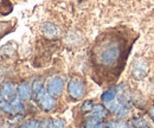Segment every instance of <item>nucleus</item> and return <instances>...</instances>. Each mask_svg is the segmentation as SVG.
Segmentation results:
<instances>
[{
	"label": "nucleus",
	"instance_id": "20e7f679",
	"mask_svg": "<svg viewBox=\"0 0 154 128\" xmlns=\"http://www.w3.org/2000/svg\"><path fill=\"white\" fill-rule=\"evenodd\" d=\"M36 97H37V100H38L42 109L45 110V111L51 110L55 107V105H56L54 96H51L50 94H48V92H46L45 89H42V90L36 95Z\"/></svg>",
	"mask_w": 154,
	"mask_h": 128
},
{
	"label": "nucleus",
	"instance_id": "1a4fd4ad",
	"mask_svg": "<svg viewBox=\"0 0 154 128\" xmlns=\"http://www.w3.org/2000/svg\"><path fill=\"white\" fill-rule=\"evenodd\" d=\"M115 96H116V89L115 88H112V89H109V90H107V92H104L102 94L101 100L103 102H106V103H109V102L114 101Z\"/></svg>",
	"mask_w": 154,
	"mask_h": 128
},
{
	"label": "nucleus",
	"instance_id": "7ed1b4c3",
	"mask_svg": "<svg viewBox=\"0 0 154 128\" xmlns=\"http://www.w3.org/2000/svg\"><path fill=\"white\" fill-rule=\"evenodd\" d=\"M63 87H64V80L59 76H55L48 81L46 92L51 96H58L63 92Z\"/></svg>",
	"mask_w": 154,
	"mask_h": 128
},
{
	"label": "nucleus",
	"instance_id": "6ab92c4d",
	"mask_svg": "<svg viewBox=\"0 0 154 128\" xmlns=\"http://www.w3.org/2000/svg\"><path fill=\"white\" fill-rule=\"evenodd\" d=\"M45 128H55V127H54V123H52V121H49V122L45 125Z\"/></svg>",
	"mask_w": 154,
	"mask_h": 128
},
{
	"label": "nucleus",
	"instance_id": "2eb2a0df",
	"mask_svg": "<svg viewBox=\"0 0 154 128\" xmlns=\"http://www.w3.org/2000/svg\"><path fill=\"white\" fill-rule=\"evenodd\" d=\"M93 107H94V105H93V102H91V101H85V102L82 105V111H83V113L91 111Z\"/></svg>",
	"mask_w": 154,
	"mask_h": 128
},
{
	"label": "nucleus",
	"instance_id": "ddd939ff",
	"mask_svg": "<svg viewBox=\"0 0 154 128\" xmlns=\"http://www.w3.org/2000/svg\"><path fill=\"white\" fill-rule=\"evenodd\" d=\"M11 106H12V113L14 114H18V113H23L24 111V105L21 103V101L19 100H14L11 102Z\"/></svg>",
	"mask_w": 154,
	"mask_h": 128
},
{
	"label": "nucleus",
	"instance_id": "f8f14e48",
	"mask_svg": "<svg viewBox=\"0 0 154 128\" xmlns=\"http://www.w3.org/2000/svg\"><path fill=\"white\" fill-rule=\"evenodd\" d=\"M132 126L134 128H147L148 127V123L145 119H141V117H134L132 120Z\"/></svg>",
	"mask_w": 154,
	"mask_h": 128
},
{
	"label": "nucleus",
	"instance_id": "f257e3e1",
	"mask_svg": "<svg viewBox=\"0 0 154 128\" xmlns=\"http://www.w3.org/2000/svg\"><path fill=\"white\" fill-rule=\"evenodd\" d=\"M137 37L127 26L108 29L97 37L90 50V64L98 84H110L119 78Z\"/></svg>",
	"mask_w": 154,
	"mask_h": 128
},
{
	"label": "nucleus",
	"instance_id": "6e6552de",
	"mask_svg": "<svg viewBox=\"0 0 154 128\" xmlns=\"http://www.w3.org/2000/svg\"><path fill=\"white\" fill-rule=\"evenodd\" d=\"M91 115H93V117H95V119L102 120V119L106 117V115H107V109H106L103 106H101V105H96V106H94L93 109H91Z\"/></svg>",
	"mask_w": 154,
	"mask_h": 128
},
{
	"label": "nucleus",
	"instance_id": "9d476101",
	"mask_svg": "<svg viewBox=\"0 0 154 128\" xmlns=\"http://www.w3.org/2000/svg\"><path fill=\"white\" fill-rule=\"evenodd\" d=\"M85 128H102V123H101V120L95 119V117H90L85 122Z\"/></svg>",
	"mask_w": 154,
	"mask_h": 128
},
{
	"label": "nucleus",
	"instance_id": "9b49d317",
	"mask_svg": "<svg viewBox=\"0 0 154 128\" xmlns=\"http://www.w3.org/2000/svg\"><path fill=\"white\" fill-rule=\"evenodd\" d=\"M0 110L2 111H6V113H12V106H11V102L5 100L1 95H0Z\"/></svg>",
	"mask_w": 154,
	"mask_h": 128
},
{
	"label": "nucleus",
	"instance_id": "dca6fc26",
	"mask_svg": "<svg viewBox=\"0 0 154 128\" xmlns=\"http://www.w3.org/2000/svg\"><path fill=\"white\" fill-rule=\"evenodd\" d=\"M20 128H40V122L32 120V121H30V122L25 123L24 126H21Z\"/></svg>",
	"mask_w": 154,
	"mask_h": 128
},
{
	"label": "nucleus",
	"instance_id": "39448f33",
	"mask_svg": "<svg viewBox=\"0 0 154 128\" xmlns=\"http://www.w3.org/2000/svg\"><path fill=\"white\" fill-rule=\"evenodd\" d=\"M0 95H1L5 100H7V101L12 102V101H14V100H16L17 89H16V88H14V86H13L12 83H10V82L4 83V84L1 86V88H0Z\"/></svg>",
	"mask_w": 154,
	"mask_h": 128
},
{
	"label": "nucleus",
	"instance_id": "f03ea898",
	"mask_svg": "<svg viewBox=\"0 0 154 128\" xmlns=\"http://www.w3.org/2000/svg\"><path fill=\"white\" fill-rule=\"evenodd\" d=\"M68 94L72 100L82 98L84 96V94H85V84H84V82L78 77L71 78L69 84H68Z\"/></svg>",
	"mask_w": 154,
	"mask_h": 128
},
{
	"label": "nucleus",
	"instance_id": "a211bd4d",
	"mask_svg": "<svg viewBox=\"0 0 154 128\" xmlns=\"http://www.w3.org/2000/svg\"><path fill=\"white\" fill-rule=\"evenodd\" d=\"M149 115H151V117L153 119V121H154V105L151 107V109H149Z\"/></svg>",
	"mask_w": 154,
	"mask_h": 128
},
{
	"label": "nucleus",
	"instance_id": "423d86ee",
	"mask_svg": "<svg viewBox=\"0 0 154 128\" xmlns=\"http://www.w3.org/2000/svg\"><path fill=\"white\" fill-rule=\"evenodd\" d=\"M31 94H32V90H31V88H30V86L27 84V83H25V82H23V83H20L19 86H18V88H17V95L19 96L20 100H29L30 97H31Z\"/></svg>",
	"mask_w": 154,
	"mask_h": 128
},
{
	"label": "nucleus",
	"instance_id": "4468645a",
	"mask_svg": "<svg viewBox=\"0 0 154 128\" xmlns=\"http://www.w3.org/2000/svg\"><path fill=\"white\" fill-rule=\"evenodd\" d=\"M145 73H146V69H142L141 63L135 64L134 69H133V75H134L136 78H141V77H142Z\"/></svg>",
	"mask_w": 154,
	"mask_h": 128
},
{
	"label": "nucleus",
	"instance_id": "0eeeda50",
	"mask_svg": "<svg viewBox=\"0 0 154 128\" xmlns=\"http://www.w3.org/2000/svg\"><path fill=\"white\" fill-rule=\"evenodd\" d=\"M42 31L45 36L48 37H55L58 35V27L56 25L51 24V23H45L42 26Z\"/></svg>",
	"mask_w": 154,
	"mask_h": 128
},
{
	"label": "nucleus",
	"instance_id": "f3484780",
	"mask_svg": "<svg viewBox=\"0 0 154 128\" xmlns=\"http://www.w3.org/2000/svg\"><path fill=\"white\" fill-rule=\"evenodd\" d=\"M52 123H54V127L55 128H64V122L59 119H56V120H52Z\"/></svg>",
	"mask_w": 154,
	"mask_h": 128
}]
</instances>
